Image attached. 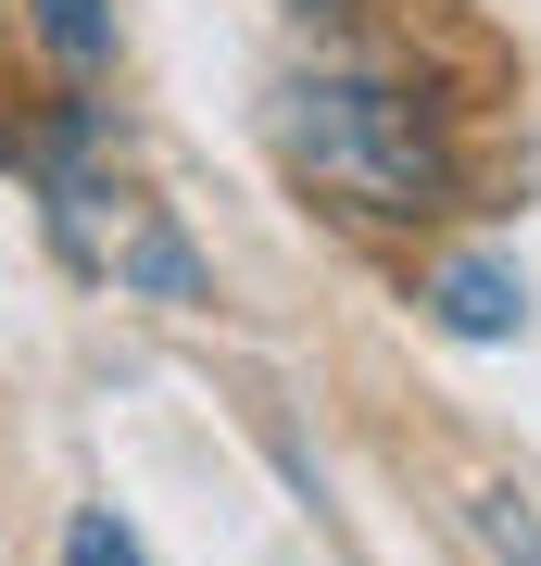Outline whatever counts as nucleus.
Wrapping results in <instances>:
<instances>
[{
	"instance_id": "423d86ee",
	"label": "nucleus",
	"mask_w": 541,
	"mask_h": 566,
	"mask_svg": "<svg viewBox=\"0 0 541 566\" xmlns=\"http://www.w3.org/2000/svg\"><path fill=\"white\" fill-rule=\"evenodd\" d=\"M63 566H139V542L114 528V504H76V528H63Z\"/></svg>"
},
{
	"instance_id": "39448f33",
	"label": "nucleus",
	"mask_w": 541,
	"mask_h": 566,
	"mask_svg": "<svg viewBox=\"0 0 541 566\" xmlns=\"http://www.w3.org/2000/svg\"><path fill=\"white\" fill-rule=\"evenodd\" d=\"M25 25H39V51H63V63L114 51V13H101V0H25Z\"/></svg>"
},
{
	"instance_id": "20e7f679",
	"label": "nucleus",
	"mask_w": 541,
	"mask_h": 566,
	"mask_svg": "<svg viewBox=\"0 0 541 566\" xmlns=\"http://www.w3.org/2000/svg\"><path fill=\"white\" fill-rule=\"evenodd\" d=\"M466 528H479V554L491 566H541V491H517V479H466V504H454Z\"/></svg>"
},
{
	"instance_id": "f257e3e1",
	"label": "nucleus",
	"mask_w": 541,
	"mask_h": 566,
	"mask_svg": "<svg viewBox=\"0 0 541 566\" xmlns=\"http://www.w3.org/2000/svg\"><path fill=\"white\" fill-rule=\"evenodd\" d=\"M278 151L290 177H315L341 214H378V227H416L454 202V151L428 126V102L365 76V63H315L278 88Z\"/></svg>"
},
{
	"instance_id": "7ed1b4c3",
	"label": "nucleus",
	"mask_w": 541,
	"mask_h": 566,
	"mask_svg": "<svg viewBox=\"0 0 541 566\" xmlns=\"http://www.w3.org/2000/svg\"><path fill=\"white\" fill-rule=\"evenodd\" d=\"M428 315H441L454 340H517L529 327V277L503 252H454L441 277H428Z\"/></svg>"
},
{
	"instance_id": "f03ea898",
	"label": "nucleus",
	"mask_w": 541,
	"mask_h": 566,
	"mask_svg": "<svg viewBox=\"0 0 541 566\" xmlns=\"http://www.w3.org/2000/svg\"><path fill=\"white\" fill-rule=\"evenodd\" d=\"M51 240L89 264V277H114V290H139V303H201V252L164 227V202H139V189H114V177H76L63 164L51 177Z\"/></svg>"
}]
</instances>
